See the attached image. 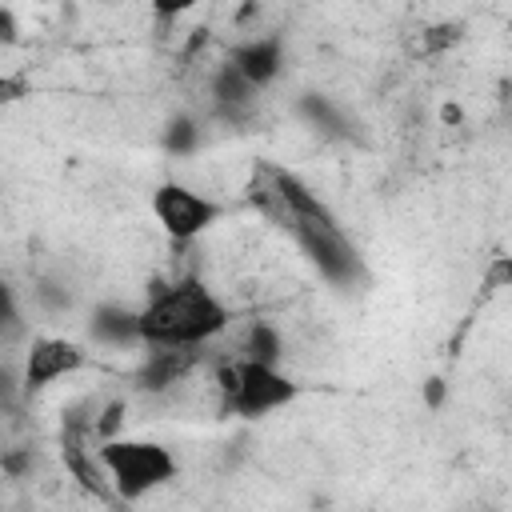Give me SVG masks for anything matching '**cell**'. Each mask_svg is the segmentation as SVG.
<instances>
[{"instance_id": "1", "label": "cell", "mask_w": 512, "mask_h": 512, "mask_svg": "<svg viewBox=\"0 0 512 512\" xmlns=\"http://www.w3.org/2000/svg\"><path fill=\"white\" fill-rule=\"evenodd\" d=\"M252 200L296 236V244L308 252V260L320 268L324 280L352 284L360 276V256H356L352 240L344 236L336 216L324 208V200L300 176L268 164V168H260V184L252 180Z\"/></svg>"}, {"instance_id": "2", "label": "cell", "mask_w": 512, "mask_h": 512, "mask_svg": "<svg viewBox=\"0 0 512 512\" xmlns=\"http://www.w3.org/2000/svg\"><path fill=\"white\" fill-rule=\"evenodd\" d=\"M228 304L196 276L160 284L136 308V328L144 348H204L228 328Z\"/></svg>"}, {"instance_id": "3", "label": "cell", "mask_w": 512, "mask_h": 512, "mask_svg": "<svg viewBox=\"0 0 512 512\" xmlns=\"http://www.w3.org/2000/svg\"><path fill=\"white\" fill-rule=\"evenodd\" d=\"M96 460H100L116 500H124V504L144 500L148 492L164 488L180 472L172 448H164L160 440H132V436L124 440V436H116V440H104L96 448Z\"/></svg>"}, {"instance_id": "4", "label": "cell", "mask_w": 512, "mask_h": 512, "mask_svg": "<svg viewBox=\"0 0 512 512\" xmlns=\"http://www.w3.org/2000/svg\"><path fill=\"white\" fill-rule=\"evenodd\" d=\"M220 392L224 408L240 420H264L280 408H288L300 396V384L280 364H256V360H228L220 368Z\"/></svg>"}, {"instance_id": "5", "label": "cell", "mask_w": 512, "mask_h": 512, "mask_svg": "<svg viewBox=\"0 0 512 512\" xmlns=\"http://www.w3.org/2000/svg\"><path fill=\"white\" fill-rule=\"evenodd\" d=\"M220 212L224 208L212 196H204L188 184H176V180H164L152 192V216L172 244H192L196 236H204L220 220Z\"/></svg>"}, {"instance_id": "6", "label": "cell", "mask_w": 512, "mask_h": 512, "mask_svg": "<svg viewBox=\"0 0 512 512\" xmlns=\"http://www.w3.org/2000/svg\"><path fill=\"white\" fill-rule=\"evenodd\" d=\"M84 360H88V352H84L76 340H68V336H40V340H32L28 352H24L20 388H24V392H44L48 384H56V380L80 372Z\"/></svg>"}, {"instance_id": "7", "label": "cell", "mask_w": 512, "mask_h": 512, "mask_svg": "<svg viewBox=\"0 0 512 512\" xmlns=\"http://www.w3.org/2000/svg\"><path fill=\"white\" fill-rule=\"evenodd\" d=\"M88 436H92V424L80 412H68L64 424H60V460H64V468L72 472V480L84 492H92L96 500L112 504L116 492H112V484H108V476H104V468L96 460V448H88Z\"/></svg>"}, {"instance_id": "8", "label": "cell", "mask_w": 512, "mask_h": 512, "mask_svg": "<svg viewBox=\"0 0 512 512\" xmlns=\"http://www.w3.org/2000/svg\"><path fill=\"white\" fill-rule=\"evenodd\" d=\"M196 364H200V348H148L136 368V384L144 392H160L180 384Z\"/></svg>"}, {"instance_id": "9", "label": "cell", "mask_w": 512, "mask_h": 512, "mask_svg": "<svg viewBox=\"0 0 512 512\" xmlns=\"http://www.w3.org/2000/svg\"><path fill=\"white\" fill-rule=\"evenodd\" d=\"M228 64L260 92L264 84H272L280 76V64H284V44L276 36H256V40H244L240 48H232Z\"/></svg>"}, {"instance_id": "10", "label": "cell", "mask_w": 512, "mask_h": 512, "mask_svg": "<svg viewBox=\"0 0 512 512\" xmlns=\"http://www.w3.org/2000/svg\"><path fill=\"white\" fill-rule=\"evenodd\" d=\"M88 332H92L100 344H112V348L140 344L136 308H124V304H96V312H92V320H88Z\"/></svg>"}, {"instance_id": "11", "label": "cell", "mask_w": 512, "mask_h": 512, "mask_svg": "<svg viewBox=\"0 0 512 512\" xmlns=\"http://www.w3.org/2000/svg\"><path fill=\"white\" fill-rule=\"evenodd\" d=\"M240 356H244V360H256V364H280V360H284V340H280V332H276L272 324L252 320L248 332H244Z\"/></svg>"}, {"instance_id": "12", "label": "cell", "mask_w": 512, "mask_h": 512, "mask_svg": "<svg viewBox=\"0 0 512 512\" xmlns=\"http://www.w3.org/2000/svg\"><path fill=\"white\" fill-rule=\"evenodd\" d=\"M212 92H216V100H220V108L224 112H236V108H248L252 104V96H256V88L232 68V64H224L220 72H216V80H212Z\"/></svg>"}, {"instance_id": "13", "label": "cell", "mask_w": 512, "mask_h": 512, "mask_svg": "<svg viewBox=\"0 0 512 512\" xmlns=\"http://www.w3.org/2000/svg\"><path fill=\"white\" fill-rule=\"evenodd\" d=\"M124 412H128V404H124V400H112V404H104V408L96 412V420H92V432H96V440H100V444L120 436Z\"/></svg>"}, {"instance_id": "14", "label": "cell", "mask_w": 512, "mask_h": 512, "mask_svg": "<svg viewBox=\"0 0 512 512\" xmlns=\"http://www.w3.org/2000/svg\"><path fill=\"white\" fill-rule=\"evenodd\" d=\"M164 148L168 152H192L196 148V120L192 116H176L164 132Z\"/></svg>"}, {"instance_id": "15", "label": "cell", "mask_w": 512, "mask_h": 512, "mask_svg": "<svg viewBox=\"0 0 512 512\" xmlns=\"http://www.w3.org/2000/svg\"><path fill=\"white\" fill-rule=\"evenodd\" d=\"M456 40H460V24H432V28L420 32V48H424V52H444V48H452Z\"/></svg>"}, {"instance_id": "16", "label": "cell", "mask_w": 512, "mask_h": 512, "mask_svg": "<svg viewBox=\"0 0 512 512\" xmlns=\"http://www.w3.org/2000/svg\"><path fill=\"white\" fill-rule=\"evenodd\" d=\"M0 332L4 336H16L20 332V304H16V292L0 280Z\"/></svg>"}, {"instance_id": "17", "label": "cell", "mask_w": 512, "mask_h": 512, "mask_svg": "<svg viewBox=\"0 0 512 512\" xmlns=\"http://www.w3.org/2000/svg\"><path fill=\"white\" fill-rule=\"evenodd\" d=\"M512 284V260L508 256H492L488 272H484V292H500Z\"/></svg>"}, {"instance_id": "18", "label": "cell", "mask_w": 512, "mask_h": 512, "mask_svg": "<svg viewBox=\"0 0 512 512\" xmlns=\"http://www.w3.org/2000/svg\"><path fill=\"white\" fill-rule=\"evenodd\" d=\"M32 92V84H28V76H0V108L4 104H16V100H24Z\"/></svg>"}, {"instance_id": "19", "label": "cell", "mask_w": 512, "mask_h": 512, "mask_svg": "<svg viewBox=\"0 0 512 512\" xmlns=\"http://www.w3.org/2000/svg\"><path fill=\"white\" fill-rule=\"evenodd\" d=\"M444 400H448V384L440 376H428L424 380V404L436 412V408H444Z\"/></svg>"}, {"instance_id": "20", "label": "cell", "mask_w": 512, "mask_h": 512, "mask_svg": "<svg viewBox=\"0 0 512 512\" xmlns=\"http://www.w3.org/2000/svg\"><path fill=\"white\" fill-rule=\"evenodd\" d=\"M16 16H12V8H0V40L8 44V40H16Z\"/></svg>"}, {"instance_id": "21", "label": "cell", "mask_w": 512, "mask_h": 512, "mask_svg": "<svg viewBox=\"0 0 512 512\" xmlns=\"http://www.w3.org/2000/svg\"><path fill=\"white\" fill-rule=\"evenodd\" d=\"M440 120H444V124H460V108H456V104H444V108H440Z\"/></svg>"}, {"instance_id": "22", "label": "cell", "mask_w": 512, "mask_h": 512, "mask_svg": "<svg viewBox=\"0 0 512 512\" xmlns=\"http://www.w3.org/2000/svg\"><path fill=\"white\" fill-rule=\"evenodd\" d=\"M0 464H4V468H8V472H20V468H24V464H28V456H4V460H0Z\"/></svg>"}]
</instances>
